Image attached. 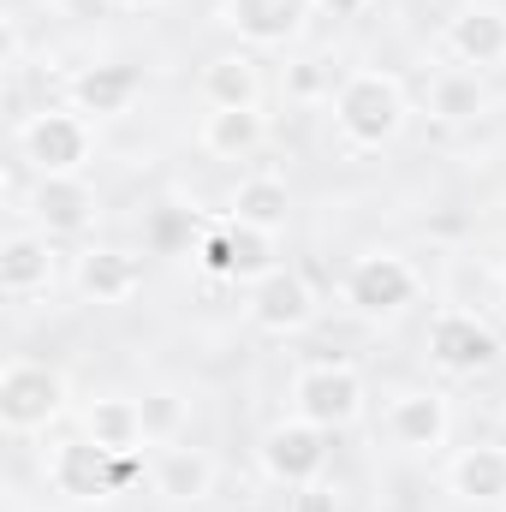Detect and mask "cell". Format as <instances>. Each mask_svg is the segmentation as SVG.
Returning <instances> with one entry per match:
<instances>
[{
    "mask_svg": "<svg viewBox=\"0 0 506 512\" xmlns=\"http://www.w3.org/2000/svg\"><path fill=\"white\" fill-rule=\"evenodd\" d=\"M108 6H126V12H143V6H161V0H108Z\"/></svg>",
    "mask_w": 506,
    "mask_h": 512,
    "instance_id": "30",
    "label": "cell"
},
{
    "mask_svg": "<svg viewBox=\"0 0 506 512\" xmlns=\"http://www.w3.org/2000/svg\"><path fill=\"white\" fill-rule=\"evenodd\" d=\"M149 477H155V495H167V501H209L215 459L203 447H161Z\"/></svg>",
    "mask_w": 506,
    "mask_h": 512,
    "instance_id": "16",
    "label": "cell"
},
{
    "mask_svg": "<svg viewBox=\"0 0 506 512\" xmlns=\"http://www.w3.org/2000/svg\"><path fill=\"white\" fill-rule=\"evenodd\" d=\"M501 280H506V268H501Z\"/></svg>",
    "mask_w": 506,
    "mask_h": 512,
    "instance_id": "31",
    "label": "cell"
},
{
    "mask_svg": "<svg viewBox=\"0 0 506 512\" xmlns=\"http://www.w3.org/2000/svg\"><path fill=\"white\" fill-rule=\"evenodd\" d=\"M322 465H328V429L292 417V423H274V429L262 435V471H268L274 483L304 489V483L322 477Z\"/></svg>",
    "mask_w": 506,
    "mask_h": 512,
    "instance_id": "6",
    "label": "cell"
},
{
    "mask_svg": "<svg viewBox=\"0 0 506 512\" xmlns=\"http://www.w3.org/2000/svg\"><path fill=\"white\" fill-rule=\"evenodd\" d=\"M256 96H262V78H256L251 54L209 60V72H203V102L209 108H256Z\"/></svg>",
    "mask_w": 506,
    "mask_h": 512,
    "instance_id": "23",
    "label": "cell"
},
{
    "mask_svg": "<svg viewBox=\"0 0 506 512\" xmlns=\"http://www.w3.org/2000/svg\"><path fill=\"white\" fill-rule=\"evenodd\" d=\"M137 96H143V72H137V66H84V72L72 78V108H78L84 120L126 114Z\"/></svg>",
    "mask_w": 506,
    "mask_h": 512,
    "instance_id": "14",
    "label": "cell"
},
{
    "mask_svg": "<svg viewBox=\"0 0 506 512\" xmlns=\"http://www.w3.org/2000/svg\"><path fill=\"white\" fill-rule=\"evenodd\" d=\"M173 239H179V215H161L155 221V245H173Z\"/></svg>",
    "mask_w": 506,
    "mask_h": 512,
    "instance_id": "29",
    "label": "cell"
},
{
    "mask_svg": "<svg viewBox=\"0 0 506 512\" xmlns=\"http://www.w3.org/2000/svg\"><path fill=\"white\" fill-rule=\"evenodd\" d=\"M292 512H340V507H334V489H322V483H304V489L292 495Z\"/></svg>",
    "mask_w": 506,
    "mask_h": 512,
    "instance_id": "27",
    "label": "cell"
},
{
    "mask_svg": "<svg viewBox=\"0 0 506 512\" xmlns=\"http://www.w3.org/2000/svg\"><path fill=\"white\" fill-rule=\"evenodd\" d=\"M286 215H292V191H286V179H274V173H251V179H239V191H233V221H245V227H256V233H280Z\"/></svg>",
    "mask_w": 506,
    "mask_h": 512,
    "instance_id": "21",
    "label": "cell"
},
{
    "mask_svg": "<svg viewBox=\"0 0 506 512\" xmlns=\"http://www.w3.org/2000/svg\"><path fill=\"white\" fill-rule=\"evenodd\" d=\"M334 126L346 131L358 149H381L393 131L405 126V90L387 72H352L334 90Z\"/></svg>",
    "mask_w": 506,
    "mask_h": 512,
    "instance_id": "1",
    "label": "cell"
},
{
    "mask_svg": "<svg viewBox=\"0 0 506 512\" xmlns=\"http://www.w3.org/2000/svg\"><path fill=\"white\" fill-rule=\"evenodd\" d=\"M84 435L96 441V447H108V453H143L149 447V435H143V405L137 399H96L90 411H84Z\"/></svg>",
    "mask_w": 506,
    "mask_h": 512,
    "instance_id": "18",
    "label": "cell"
},
{
    "mask_svg": "<svg viewBox=\"0 0 506 512\" xmlns=\"http://www.w3.org/2000/svg\"><path fill=\"white\" fill-rule=\"evenodd\" d=\"M203 268L209 274H233V239H227V227L203 239Z\"/></svg>",
    "mask_w": 506,
    "mask_h": 512,
    "instance_id": "26",
    "label": "cell"
},
{
    "mask_svg": "<svg viewBox=\"0 0 506 512\" xmlns=\"http://www.w3.org/2000/svg\"><path fill=\"white\" fill-rule=\"evenodd\" d=\"M262 114L256 108H209V120H203V149L209 155H221V161H245L262 149Z\"/></svg>",
    "mask_w": 506,
    "mask_h": 512,
    "instance_id": "22",
    "label": "cell"
},
{
    "mask_svg": "<svg viewBox=\"0 0 506 512\" xmlns=\"http://www.w3.org/2000/svg\"><path fill=\"white\" fill-rule=\"evenodd\" d=\"M30 215L48 239H72L96 221V191L84 185V173H54V179H36L30 191Z\"/></svg>",
    "mask_w": 506,
    "mask_h": 512,
    "instance_id": "9",
    "label": "cell"
},
{
    "mask_svg": "<svg viewBox=\"0 0 506 512\" xmlns=\"http://www.w3.org/2000/svg\"><path fill=\"white\" fill-rule=\"evenodd\" d=\"M358 411H364V376L352 364H310L292 382V417H304L328 435L358 423Z\"/></svg>",
    "mask_w": 506,
    "mask_h": 512,
    "instance_id": "4",
    "label": "cell"
},
{
    "mask_svg": "<svg viewBox=\"0 0 506 512\" xmlns=\"http://www.w3.org/2000/svg\"><path fill=\"white\" fill-rule=\"evenodd\" d=\"M417 298V268L393 251H376V256H358L352 274H346V304L364 310V316H393Z\"/></svg>",
    "mask_w": 506,
    "mask_h": 512,
    "instance_id": "7",
    "label": "cell"
},
{
    "mask_svg": "<svg viewBox=\"0 0 506 512\" xmlns=\"http://www.w3.org/2000/svg\"><path fill=\"white\" fill-rule=\"evenodd\" d=\"M78 286L96 304H126L131 292L143 286V256L131 251H84L78 256Z\"/></svg>",
    "mask_w": 506,
    "mask_h": 512,
    "instance_id": "17",
    "label": "cell"
},
{
    "mask_svg": "<svg viewBox=\"0 0 506 512\" xmlns=\"http://www.w3.org/2000/svg\"><path fill=\"white\" fill-rule=\"evenodd\" d=\"M447 429H453V417H447V399H441L435 387L399 393V399L387 405V435H393L399 447H411V453L441 447V441H447Z\"/></svg>",
    "mask_w": 506,
    "mask_h": 512,
    "instance_id": "12",
    "label": "cell"
},
{
    "mask_svg": "<svg viewBox=\"0 0 506 512\" xmlns=\"http://www.w3.org/2000/svg\"><path fill=\"white\" fill-rule=\"evenodd\" d=\"M18 149H24V161L36 167V179L84 173V161H90V120H84L78 108H48V114L24 120Z\"/></svg>",
    "mask_w": 506,
    "mask_h": 512,
    "instance_id": "3",
    "label": "cell"
},
{
    "mask_svg": "<svg viewBox=\"0 0 506 512\" xmlns=\"http://www.w3.org/2000/svg\"><path fill=\"white\" fill-rule=\"evenodd\" d=\"M310 316H316V298H310V280H304L298 268H274V274L256 280L251 322L262 334H298Z\"/></svg>",
    "mask_w": 506,
    "mask_h": 512,
    "instance_id": "10",
    "label": "cell"
},
{
    "mask_svg": "<svg viewBox=\"0 0 506 512\" xmlns=\"http://www.w3.org/2000/svg\"><path fill=\"white\" fill-rule=\"evenodd\" d=\"M429 358L447 370V376H477L501 358V340L489 322H477L471 310H441L429 322Z\"/></svg>",
    "mask_w": 506,
    "mask_h": 512,
    "instance_id": "5",
    "label": "cell"
},
{
    "mask_svg": "<svg viewBox=\"0 0 506 512\" xmlns=\"http://www.w3.org/2000/svg\"><path fill=\"white\" fill-rule=\"evenodd\" d=\"M48 483H54L60 495H72V501H108V495H114V453L96 447L90 435L60 441V447L48 453Z\"/></svg>",
    "mask_w": 506,
    "mask_h": 512,
    "instance_id": "8",
    "label": "cell"
},
{
    "mask_svg": "<svg viewBox=\"0 0 506 512\" xmlns=\"http://www.w3.org/2000/svg\"><path fill=\"white\" fill-rule=\"evenodd\" d=\"M137 405H143V435H149V447H155V441H167V435L179 429V417H185L179 393H167V387H161V393H143Z\"/></svg>",
    "mask_w": 506,
    "mask_h": 512,
    "instance_id": "25",
    "label": "cell"
},
{
    "mask_svg": "<svg viewBox=\"0 0 506 512\" xmlns=\"http://www.w3.org/2000/svg\"><path fill=\"white\" fill-rule=\"evenodd\" d=\"M316 6H322V12H334V18H358L370 0H316Z\"/></svg>",
    "mask_w": 506,
    "mask_h": 512,
    "instance_id": "28",
    "label": "cell"
},
{
    "mask_svg": "<svg viewBox=\"0 0 506 512\" xmlns=\"http://www.w3.org/2000/svg\"><path fill=\"white\" fill-rule=\"evenodd\" d=\"M447 489L459 501H506V447H465L447 465Z\"/></svg>",
    "mask_w": 506,
    "mask_h": 512,
    "instance_id": "19",
    "label": "cell"
},
{
    "mask_svg": "<svg viewBox=\"0 0 506 512\" xmlns=\"http://www.w3.org/2000/svg\"><path fill=\"white\" fill-rule=\"evenodd\" d=\"M54 280V251H48V233H12L0 245V292L6 298H30Z\"/></svg>",
    "mask_w": 506,
    "mask_h": 512,
    "instance_id": "15",
    "label": "cell"
},
{
    "mask_svg": "<svg viewBox=\"0 0 506 512\" xmlns=\"http://www.w3.org/2000/svg\"><path fill=\"white\" fill-rule=\"evenodd\" d=\"M483 108H489V90H483L477 66H447V72L429 78V114H435V120L465 126V120H477Z\"/></svg>",
    "mask_w": 506,
    "mask_h": 512,
    "instance_id": "20",
    "label": "cell"
},
{
    "mask_svg": "<svg viewBox=\"0 0 506 512\" xmlns=\"http://www.w3.org/2000/svg\"><path fill=\"white\" fill-rule=\"evenodd\" d=\"M447 48L459 66H506V12L501 6H465L447 24Z\"/></svg>",
    "mask_w": 506,
    "mask_h": 512,
    "instance_id": "13",
    "label": "cell"
},
{
    "mask_svg": "<svg viewBox=\"0 0 506 512\" xmlns=\"http://www.w3.org/2000/svg\"><path fill=\"white\" fill-rule=\"evenodd\" d=\"M227 239H233V274H274V233H256L245 221H227Z\"/></svg>",
    "mask_w": 506,
    "mask_h": 512,
    "instance_id": "24",
    "label": "cell"
},
{
    "mask_svg": "<svg viewBox=\"0 0 506 512\" xmlns=\"http://www.w3.org/2000/svg\"><path fill=\"white\" fill-rule=\"evenodd\" d=\"M66 411V376L36 364V358H18L0 370V423L12 435H30V429H48L54 417Z\"/></svg>",
    "mask_w": 506,
    "mask_h": 512,
    "instance_id": "2",
    "label": "cell"
},
{
    "mask_svg": "<svg viewBox=\"0 0 506 512\" xmlns=\"http://www.w3.org/2000/svg\"><path fill=\"white\" fill-rule=\"evenodd\" d=\"M316 0H221V18L251 42V48H280L304 30Z\"/></svg>",
    "mask_w": 506,
    "mask_h": 512,
    "instance_id": "11",
    "label": "cell"
}]
</instances>
